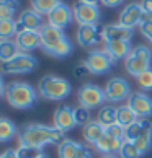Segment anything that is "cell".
I'll return each instance as SVG.
<instances>
[{"label": "cell", "mask_w": 152, "mask_h": 158, "mask_svg": "<svg viewBox=\"0 0 152 158\" xmlns=\"http://www.w3.org/2000/svg\"><path fill=\"white\" fill-rule=\"evenodd\" d=\"M20 145H30V147H39L44 145H59L66 140V132L57 127H49L44 124H25L18 131Z\"/></svg>", "instance_id": "obj_1"}, {"label": "cell", "mask_w": 152, "mask_h": 158, "mask_svg": "<svg viewBox=\"0 0 152 158\" xmlns=\"http://www.w3.org/2000/svg\"><path fill=\"white\" fill-rule=\"evenodd\" d=\"M39 33H41V43H43L41 48L48 56L62 59V57L72 54V43L69 41V38L64 34L62 30L51 25H44L39 30Z\"/></svg>", "instance_id": "obj_2"}, {"label": "cell", "mask_w": 152, "mask_h": 158, "mask_svg": "<svg viewBox=\"0 0 152 158\" xmlns=\"http://www.w3.org/2000/svg\"><path fill=\"white\" fill-rule=\"evenodd\" d=\"M5 99L15 109H31L38 101V95L30 83L15 80L7 85Z\"/></svg>", "instance_id": "obj_3"}, {"label": "cell", "mask_w": 152, "mask_h": 158, "mask_svg": "<svg viewBox=\"0 0 152 158\" xmlns=\"http://www.w3.org/2000/svg\"><path fill=\"white\" fill-rule=\"evenodd\" d=\"M38 90L41 98L49 99V101H62L66 99L72 91L71 81H67L62 77H56V75H46L39 80Z\"/></svg>", "instance_id": "obj_4"}, {"label": "cell", "mask_w": 152, "mask_h": 158, "mask_svg": "<svg viewBox=\"0 0 152 158\" xmlns=\"http://www.w3.org/2000/svg\"><path fill=\"white\" fill-rule=\"evenodd\" d=\"M150 60H152V56L147 46H136L129 52V56L124 59V69L131 77L136 78L142 72L150 69Z\"/></svg>", "instance_id": "obj_5"}, {"label": "cell", "mask_w": 152, "mask_h": 158, "mask_svg": "<svg viewBox=\"0 0 152 158\" xmlns=\"http://www.w3.org/2000/svg\"><path fill=\"white\" fill-rule=\"evenodd\" d=\"M38 67V59L28 52H20L18 56H15L11 60L3 62L0 70L3 73L10 75H21V73H30Z\"/></svg>", "instance_id": "obj_6"}, {"label": "cell", "mask_w": 152, "mask_h": 158, "mask_svg": "<svg viewBox=\"0 0 152 158\" xmlns=\"http://www.w3.org/2000/svg\"><path fill=\"white\" fill-rule=\"evenodd\" d=\"M79 103L84 108H102V104L106 101L105 96V90H102L98 85L95 83H84L79 88Z\"/></svg>", "instance_id": "obj_7"}, {"label": "cell", "mask_w": 152, "mask_h": 158, "mask_svg": "<svg viewBox=\"0 0 152 158\" xmlns=\"http://www.w3.org/2000/svg\"><path fill=\"white\" fill-rule=\"evenodd\" d=\"M105 96L108 103H121L129 98L131 95V85L129 81L123 77H113L105 85Z\"/></svg>", "instance_id": "obj_8"}, {"label": "cell", "mask_w": 152, "mask_h": 158, "mask_svg": "<svg viewBox=\"0 0 152 158\" xmlns=\"http://www.w3.org/2000/svg\"><path fill=\"white\" fill-rule=\"evenodd\" d=\"M85 65L89 67L92 75H105L111 70L115 60L111 59V56L108 54L106 51H90L89 56L85 59Z\"/></svg>", "instance_id": "obj_9"}, {"label": "cell", "mask_w": 152, "mask_h": 158, "mask_svg": "<svg viewBox=\"0 0 152 158\" xmlns=\"http://www.w3.org/2000/svg\"><path fill=\"white\" fill-rule=\"evenodd\" d=\"M74 10V20L79 25H98L100 21V8L95 3H87L79 0L72 7Z\"/></svg>", "instance_id": "obj_10"}, {"label": "cell", "mask_w": 152, "mask_h": 158, "mask_svg": "<svg viewBox=\"0 0 152 158\" xmlns=\"http://www.w3.org/2000/svg\"><path fill=\"white\" fill-rule=\"evenodd\" d=\"M103 28L100 25H80L77 30V43L82 48H95L98 43L103 41Z\"/></svg>", "instance_id": "obj_11"}, {"label": "cell", "mask_w": 152, "mask_h": 158, "mask_svg": "<svg viewBox=\"0 0 152 158\" xmlns=\"http://www.w3.org/2000/svg\"><path fill=\"white\" fill-rule=\"evenodd\" d=\"M129 106L139 119H152V98L142 91H134L128 98Z\"/></svg>", "instance_id": "obj_12"}, {"label": "cell", "mask_w": 152, "mask_h": 158, "mask_svg": "<svg viewBox=\"0 0 152 158\" xmlns=\"http://www.w3.org/2000/svg\"><path fill=\"white\" fill-rule=\"evenodd\" d=\"M43 26V15H39L33 8H28L21 11L16 20V34L21 31H39Z\"/></svg>", "instance_id": "obj_13"}, {"label": "cell", "mask_w": 152, "mask_h": 158, "mask_svg": "<svg viewBox=\"0 0 152 158\" xmlns=\"http://www.w3.org/2000/svg\"><path fill=\"white\" fill-rule=\"evenodd\" d=\"M74 20V10L66 3H59L57 7L48 15V25L64 30L72 23Z\"/></svg>", "instance_id": "obj_14"}, {"label": "cell", "mask_w": 152, "mask_h": 158, "mask_svg": "<svg viewBox=\"0 0 152 158\" xmlns=\"http://www.w3.org/2000/svg\"><path fill=\"white\" fill-rule=\"evenodd\" d=\"M52 121H54V127L61 129L64 132L72 131V129L77 126L75 116H74V108L67 106V104L57 106V109L54 111V116H52Z\"/></svg>", "instance_id": "obj_15"}, {"label": "cell", "mask_w": 152, "mask_h": 158, "mask_svg": "<svg viewBox=\"0 0 152 158\" xmlns=\"http://www.w3.org/2000/svg\"><path fill=\"white\" fill-rule=\"evenodd\" d=\"M142 18H144V11L141 8V3H128L119 13V21L118 23L132 30L134 26L141 25Z\"/></svg>", "instance_id": "obj_16"}, {"label": "cell", "mask_w": 152, "mask_h": 158, "mask_svg": "<svg viewBox=\"0 0 152 158\" xmlns=\"http://www.w3.org/2000/svg\"><path fill=\"white\" fill-rule=\"evenodd\" d=\"M16 44L21 52H31L39 49L43 43H41V33L39 31H21L16 34Z\"/></svg>", "instance_id": "obj_17"}, {"label": "cell", "mask_w": 152, "mask_h": 158, "mask_svg": "<svg viewBox=\"0 0 152 158\" xmlns=\"http://www.w3.org/2000/svg\"><path fill=\"white\" fill-rule=\"evenodd\" d=\"M132 30L115 23V25H106L103 28V41L105 43H111V41H131Z\"/></svg>", "instance_id": "obj_18"}, {"label": "cell", "mask_w": 152, "mask_h": 158, "mask_svg": "<svg viewBox=\"0 0 152 158\" xmlns=\"http://www.w3.org/2000/svg\"><path fill=\"white\" fill-rule=\"evenodd\" d=\"M123 142H124V140H121L118 137H113V135H110V134L105 132L102 135V139L98 140L97 143H93V147L103 155H115L119 152Z\"/></svg>", "instance_id": "obj_19"}, {"label": "cell", "mask_w": 152, "mask_h": 158, "mask_svg": "<svg viewBox=\"0 0 152 158\" xmlns=\"http://www.w3.org/2000/svg\"><path fill=\"white\" fill-rule=\"evenodd\" d=\"M105 51L111 56L113 60L126 59L132 51L129 41H111V43H105Z\"/></svg>", "instance_id": "obj_20"}, {"label": "cell", "mask_w": 152, "mask_h": 158, "mask_svg": "<svg viewBox=\"0 0 152 158\" xmlns=\"http://www.w3.org/2000/svg\"><path fill=\"white\" fill-rule=\"evenodd\" d=\"M105 134V127L102 124H98L97 121H90L89 124H85L82 129V135L89 143H97L102 139V135Z\"/></svg>", "instance_id": "obj_21"}, {"label": "cell", "mask_w": 152, "mask_h": 158, "mask_svg": "<svg viewBox=\"0 0 152 158\" xmlns=\"http://www.w3.org/2000/svg\"><path fill=\"white\" fill-rule=\"evenodd\" d=\"M116 118H118V108L111 106V104H105L97 114V122L102 124L103 127H110L116 124Z\"/></svg>", "instance_id": "obj_22"}, {"label": "cell", "mask_w": 152, "mask_h": 158, "mask_svg": "<svg viewBox=\"0 0 152 158\" xmlns=\"http://www.w3.org/2000/svg\"><path fill=\"white\" fill-rule=\"evenodd\" d=\"M18 131L16 124L8 118H0V143L10 142L15 137H18Z\"/></svg>", "instance_id": "obj_23"}, {"label": "cell", "mask_w": 152, "mask_h": 158, "mask_svg": "<svg viewBox=\"0 0 152 158\" xmlns=\"http://www.w3.org/2000/svg\"><path fill=\"white\" fill-rule=\"evenodd\" d=\"M20 48L16 44V41H11V39H7V41H0V62H8L11 60L15 56L20 54Z\"/></svg>", "instance_id": "obj_24"}, {"label": "cell", "mask_w": 152, "mask_h": 158, "mask_svg": "<svg viewBox=\"0 0 152 158\" xmlns=\"http://www.w3.org/2000/svg\"><path fill=\"white\" fill-rule=\"evenodd\" d=\"M80 145L82 143H77L75 140L66 139L64 142H61L57 145V156L59 158H77Z\"/></svg>", "instance_id": "obj_25"}, {"label": "cell", "mask_w": 152, "mask_h": 158, "mask_svg": "<svg viewBox=\"0 0 152 158\" xmlns=\"http://www.w3.org/2000/svg\"><path fill=\"white\" fill-rule=\"evenodd\" d=\"M139 118L136 116V113L128 106V104H124V106H119L118 108V118H116V124H119L121 127H129L131 124H134Z\"/></svg>", "instance_id": "obj_26"}, {"label": "cell", "mask_w": 152, "mask_h": 158, "mask_svg": "<svg viewBox=\"0 0 152 158\" xmlns=\"http://www.w3.org/2000/svg\"><path fill=\"white\" fill-rule=\"evenodd\" d=\"M18 7V0H0V20H11Z\"/></svg>", "instance_id": "obj_27"}, {"label": "cell", "mask_w": 152, "mask_h": 158, "mask_svg": "<svg viewBox=\"0 0 152 158\" xmlns=\"http://www.w3.org/2000/svg\"><path fill=\"white\" fill-rule=\"evenodd\" d=\"M59 3H62L61 0H33L31 8L38 11L39 15H49Z\"/></svg>", "instance_id": "obj_28"}, {"label": "cell", "mask_w": 152, "mask_h": 158, "mask_svg": "<svg viewBox=\"0 0 152 158\" xmlns=\"http://www.w3.org/2000/svg\"><path fill=\"white\" fill-rule=\"evenodd\" d=\"M16 36V21L11 20H0V41H7Z\"/></svg>", "instance_id": "obj_29"}, {"label": "cell", "mask_w": 152, "mask_h": 158, "mask_svg": "<svg viewBox=\"0 0 152 158\" xmlns=\"http://www.w3.org/2000/svg\"><path fill=\"white\" fill-rule=\"evenodd\" d=\"M118 155H119V158H141L142 156V153L136 148V145L132 142H128V140L123 142Z\"/></svg>", "instance_id": "obj_30"}, {"label": "cell", "mask_w": 152, "mask_h": 158, "mask_svg": "<svg viewBox=\"0 0 152 158\" xmlns=\"http://www.w3.org/2000/svg\"><path fill=\"white\" fill-rule=\"evenodd\" d=\"M18 158H39L43 155V148L39 147H30V145H20L15 150Z\"/></svg>", "instance_id": "obj_31"}, {"label": "cell", "mask_w": 152, "mask_h": 158, "mask_svg": "<svg viewBox=\"0 0 152 158\" xmlns=\"http://www.w3.org/2000/svg\"><path fill=\"white\" fill-rule=\"evenodd\" d=\"M142 132V119H137L134 124H131L129 127L124 129V140L128 142H134Z\"/></svg>", "instance_id": "obj_32"}, {"label": "cell", "mask_w": 152, "mask_h": 158, "mask_svg": "<svg viewBox=\"0 0 152 158\" xmlns=\"http://www.w3.org/2000/svg\"><path fill=\"white\" fill-rule=\"evenodd\" d=\"M74 116H75V122H77V126L84 127L85 124H89V122H90V109L89 108H84V106L74 108Z\"/></svg>", "instance_id": "obj_33"}, {"label": "cell", "mask_w": 152, "mask_h": 158, "mask_svg": "<svg viewBox=\"0 0 152 158\" xmlns=\"http://www.w3.org/2000/svg\"><path fill=\"white\" fill-rule=\"evenodd\" d=\"M136 81L142 90H152V69L145 70L139 77H136Z\"/></svg>", "instance_id": "obj_34"}, {"label": "cell", "mask_w": 152, "mask_h": 158, "mask_svg": "<svg viewBox=\"0 0 152 158\" xmlns=\"http://www.w3.org/2000/svg\"><path fill=\"white\" fill-rule=\"evenodd\" d=\"M139 30H141V33H142L147 39L152 38V16L144 15V18H142V21H141V25H139Z\"/></svg>", "instance_id": "obj_35"}, {"label": "cell", "mask_w": 152, "mask_h": 158, "mask_svg": "<svg viewBox=\"0 0 152 158\" xmlns=\"http://www.w3.org/2000/svg\"><path fill=\"white\" fill-rule=\"evenodd\" d=\"M134 145H136V148L141 152V153H147V152L150 150V145H152V139H147V137H137L136 140L132 142Z\"/></svg>", "instance_id": "obj_36"}, {"label": "cell", "mask_w": 152, "mask_h": 158, "mask_svg": "<svg viewBox=\"0 0 152 158\" xmlns=\"http://www.w3.org/2000/svg\"><path fill=\"white\" fill-rule=\"evenodd\" d=\"M105 132L110 134V135H113V137H118L121 140H124V127H121L119 124H113L110 127H105Z\"/></svg>", "instance_id": "obj_37"}, {"label": "cell", "mask_w": 152, "mask_h": 158, "mask_svg": "<svg viewBox=\"0 0 152 158\" xmlns=\"http://www.w3.org/2000/svg\"><path fill=\"white\" fill-rule=\"evenodd\" d=\"M77 158H95L93 148H90L89 145H80V150L77 153Z\"/></svg>", "instance_id": "obj_38"}, {"label": "cell", "mask_w": 152, "mask_h": 158, "mask_svg": "<svg viewBox=\"0 0 152 158\" xmlns=\"http://www.w3.org/2000/svg\"><path fill=\"white\" fill-rule=\"evenodd\" d=\"M74 75L77 78H82V77H87V75H90V70L89 67L85 65V64H80V65H77L74 69Z\"/></svg>", "instance_id": "obj_39"}, {"label": "cell", "mask_w": 152, "mask_h": 158, "mask_svg": "<svg viewBox=\"0 0 152 158\" xmlns=\"http://www.w3.org/2000/svg\"><path fill=\"white\" fill-rule=\"evenodd\" d=\"M141 8L144 11V15L152 16V0H142V2H141Z\"/></svg>", "instance_id": "obj_40"}, {"label": "cell", "mask_w": 152, "mask_h": 158, "mask_svg": "<svg viewBox=\"0 0 152 158\" xmlns=\"http://www.w3.org/2000/svg\"><path fill=\"white\" fill-rule=\"evenodd\" d=\"M100 2L105 5V7H108V8H116V7H119V5L123 3V0H100Z\"/></svg>", "instance_id": "obj_41"}, {"label": "cell", "mask_w": 152, "mask_h": 158, "mask_svg": "<svg viewBox=\"0 0 152 158\" xmlns=\"http://www.w3.org/2000/svg\"><path fill=\"white\" fill-rule=\"evenodd\" d=\"M5 90H7V85H5V81H3V72L0 70V99L5 96Z\"/></svg>", "instance_id": "obj_42"}, {"label": "cell", "mask_w": 152, "mask_h": 158, "mask_svg": "<svg viewBox=\"0 0 152 158\" xmlns=\"http://www.w3.org/2000/svg\"><path fill=\"white\" fill-rule=\"evenodd\" d=\"M0 158H18V156H16L15 150H5V152L0 153Z\"/></svg>", "instance_id": "obj_43"}, {"label": "cell", "mask_w": 152, "mask_h": 158, "mask_svg": "<svg viewBox=\"0 0 152 158\" xmlns=\"http://www.w3.org/2000/svg\"><path fill=\"white\" fill-rule=\"evenodd\" d=\"M82 2H87V3H98V2H100V0H82Z\"/></svg>", "instance_id": "obj_44"}, {"label": "cell", "mask_w": 152, "mask_h": 158, "mask_svg": "<svg viewBox=\"0 0 152 158\" xmlns=\"http://www.w3.org/2000/svg\"><path fill=\"white\" fill-rule=\"evenodd\" d=\"M100 158H119V156H116V155H103Z\"/></svg>", "instance_id": "obj_45"}, {"label": "cell", "mask_w": 152, "mask_h": 158, "mask_svg": "<svg viewBox=\"0 0 152 158\" xmlns=\"http://www.w3.org/2000/svg\"><path fill=\"white\" fill-rule=\"evenodd\" d=\"M39 158H49V156H48V155H44V153H43V155H41Z\"/></svg>", "instance_id": "obj_46"}, {"label": "cell", "mask_w": 152, "mask_h": 158, "mask_svg": "<svg viewBox=\"0 0 152 158\" xmlns=\"http://www.w3.org/2000/svg\"><path fill=\"white\" fill-rule=\"evenodd\" d=\"M149 41H150V43H152V38H150V39H149Z\"/></svg>", "instance_id": "obj_47"}]
</instances>
